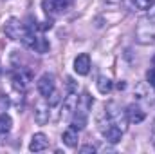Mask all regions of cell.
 Instances as JSON below:
<instances>
[{
	"label": "cell",
	"instance_id": "7c38bea8",
	"mask_svg": "<svg viewBox=\"0 0 155 154\" xmlns=\"http://www.w3.org/2000/svg\"><path fill=\"white\" fill-rule=\"evenodd\" d=\"M112 80L107 76H99L97 78V91L101 93V94H108L110 91H112Z\"/></svg>",
	"mask_w": 155,
	"mask_h": 154
},
{
	"label": "cell",
	"instance_id": "277c9868",
	"mask_svg": "<svg viewBox=\"0 0 155 154\" xmlns=\"http://www.w3.org/2000/svg\"><path fill=\"white\" fill-rule=\"evenodd\" d=\"M78 96L76 93H69L65 98H63V103H61V118L63 120H71L72 114L76 113V107H78Z\"/></svg>",
	"mask_w": 155,
	"mask_h": 154
},
{
	"label": "cell",
	"instance_id": "9a60e30c",
	"mask_svg": "<svg viewBox=\"0 0 155 154\" xmlns=\"http://www.w3.org/2000/svg\"><path fill=\"white\" fill-rule=\"evenodd\" d=\"M134 2H135V7L139 9H148L155 4V0H134Z\"/></svg>",
	"mask_w": 155,
	"mask_h": 154
},
{
	"label": "cell",
	"instance_id": "8992f818",
	"mask_svg": "<svg viewBox=\"0 0 155 154\" xmlns=\"http://www.w3.org/2000/svg\"><path fill=\"white\" fill-rule=\"evenodd\" d=\"M36 87H38V93L43 96V98L51 96V94L54 93V76L49 75V73L41 75L40 80H38V83H36Z\"/></svg>",
	"mask_w": 155,
	"mask_h": 154
},
{
	"label": "cell",
	"instance_id": "7402d4cb",
	"mask_svg": "<svg viewBox=\"0 0 155 154\" xmlns=\"http://www.w3.org/2000/svg\"><path fill=\"white\" fill-rule=\"evenodd\" d=\"M152 65H153V69H155V56L152 58Z\"/></svg>",
	"mask_w": 155,
	"mask_h": 154
},
{
	"label": "cell",
	"instance_id": "8fae6325",
	"mask_svg": "<svg viewBox=\"0 0 155 154\" xmlns=\"http://www.w3.org/2000/svg\"><path fill=\"white\" fill-rule=\"evenodd\" d=\"M61 140H63V143H65L67 147H76L78 145V131L72 129V127H69V129L63 132Z\"/></svg>",
	"mask_w": 155,
	"mask_h": 154
},
{
	"label": "cell",
	"instance_id": "5bb4252c",
	"mask_svg": "<svg viewBox=\"0 0 155 154\" xmlns=\"http://www.w3.org/2000/svg\"><path fill=\"white\" fill-rule=\"evenodd\" d=\"M13 85H15V89L20 91V93L25 91V78L22 76V73H20V75H18V73L13 75Z\"/></svg>",
	"mask_w": 155,
	"mask_h": 154
},
{
	"label": "cell",
	"instance_id": "52a82bcc",
	"mask_svg": "<svg viewBox=\"0 0 155 154\" xmlns=\"http://www.w3.org/2000/svg\"><path fill=\"white\" fill-rule=\"evenodd\" d=\"M74 71H76L79 76L88 75V71H90V56L87 53L76 56V60H74Z\"/></svg>",
	"mask_w": 155,
	"mask_h": 154
},
{
	"label": "cell",
	"instance_id": "5b68a950",
	"mask_svg": "<svg viewBox=\"0 0 155 154\" xmlns=\"http://www.w3.org/2000/svg\"><path fill=\"white\" fill-rule=\"evenodd\" d=\"M51 109V105H49V102L41 96V100L35 103V121L38 123V125H45L47 121H49V111Z\"/></svg>",
	"mask_w": 155,
	"mask_h": 154
},
{
	"label": "cell",
	"instance_id": "d6986e66",
	"mask_svg": "<svg viewBox=\"0 0 155 154\" xmlns=\"http://www.w3.org/2000/svg\"><path fill=\"white\" fill-rule=\"evenodd\" d=\"M51 27H52V22H51V20H47V22H43V24L40 26L41 31H47V29H51Z\"/></svg>",
	"mask_w": 155,
	"mask_h": 154
},
{
	"label": "cell",
	"instance_id": "30bf717a",
	"mask_svg": "<svg viewBox=\"0 0 155 154\" xmlns=\"http://www.w3.org/2000/svg\"><path fill=\"white\" fill-rule=\"evenodd\" d=\"M123 129L119 127V125H110V127H107L105 131H103V136H105V140H108L110 143H117V142H121V136H123Z\"/></svg>",
	"mask_w": 155,
	"mask_h": 154
},
{
	"label": "cell",
	"instance_id": "ffe728a7",
	"mask_svg": "<svg viewBox=\"0 0 155 154\" xmlns=\"http://www.w3.org/2000/svg\"><path fill=\"white\" fill-rule=\"evenodd\" d=\"M105 4H108V5H116V4H119L121 0H103Z\"/></svg>",
	"mask_w": 155,
	"mask_h": 154
},
{
	"label": "cell",
	"instance_id": "ac0fdd59",
	"mask_svg": "<svg viewBox=\"0 0 155 154\" xmlns=\"http://www.w3.org/2000/svg\"><path fill=\"white\" fill-rule=\"evenodd\" d=\"M79 152L81 154H87V152H96V147H94V145H85V147H81V149H79Z\"/></svg>",
	"mask_w": 155,
	"mask_h": 154
},
{
	"label": "cell",
	"instance_id": "7a4b0ae2",
	"mask_svg": "<svg viewBox=\"0 0 155 154\" xmlns=\"http://www.w3.org/2000/svg\"><path fill=\"white\" fill-rule=\"evenodd\" d=\"M4 31H5V35H7L9 38L20 40V42H22L29 29L25 27L24 22H20V20H16V18H11V20H7V24L4 26Z\"/></svg>",
	"mask_w": 155,
	"mask_h": 154
},
{
	"label": "cell",
	"instance_id": "6da1fadb",
	"mask_svg": "<svg viewBox=\"0 0 155 154\" xmlns=\"http://www.w3.org/2000/svg\"><path fill=\"white\" fill-rule=\"evenodd\" d=\"M22 44L25 45V47H29L31 51H36L40 54H43V53H47L49 51V40L43 38V37H38L35 31H27V35L24 37L22 40Z\"/></svg>",
	"mask_w": 155,
	"mask_h": 154
},
{
	"label": "cell",
	"instance_id": "3957f363",
	"mask_svg": "<svg viewBox=\"0 0 155 154\" xmlns=\"http://www.w3.org/2000/svg\"><path fill=\"white\" fill-rule=\"evenodd\" d=\"M74 4V0H43V11L47 15H58V13H65L67 9H71Z\"/></svg>",
	"mask_w": 155,
	"mask_h": 154
},
{
	"label": "cell",
	"instance_id": "ba28073f",
	"mask_svg": "<svg viewBox=\"0 0 155 154\" xmlns=\"http://www.w3.org/2000/svg\"><path fill=\"white\" fill-rule=\"evenodd\" d=\"M124 114H126V120H128L130 123H141V121L144 120L146 113H144L137 103H132V105H128V107H126Z\"/></svg>",
	"mask_w": 155,
	"mask_h": 154
},
{
	"label": "cell",
	"instance_id": "4fadbf2b",
	"mask_svg": "<svg viewBox=\"0 0 155 154\" xmlns=\"http://www.w3.org/2000/svg\"><path fill=\"white\" fill-rule=\"evenodd\" d=\"M11 127H13V120H11V116L9 114H0V134H7L9 131H11Z\"/></svg>",
	"mask_w": 155,
	"mask_h": 154
},
{
	"label": "cell",
	"instance_id": "2e32d148",
	"mask_svg": "<svg viewBox=\"0 0 155 154\" xmlns=\"http://www.w3.org/2000/svg\"><path fill=\"white\" fill-rule=\"evenodd\" d=\"M146 20H148V22H152V24H155V4L152 5V7H148V15H146Z\"/></svg>",
	"mask_w": 155,
	"mask_h": 154
},
{
	"label": "cell",
	"instance_id": "603a6c76",
	"mask_svg": "<svg viewBox=\"0 0 155 154\" xmlns=\"http://www.w3.org/2000/svg\"><path fill=\"white\" fill-rule=\"evenodd\" d=\"M0 73H2V67H0Z\"/></svg>",
	"mask_w": 155,
	"mask_h": 154
},
{
	"label": "cell",
	"instance_id": "44dd1931",
	"mask_svg": "<svg viewBox=\"0 0 155 154\" xmlns=\"http://www.w3.org/2000/svg\"><path fill=\"white\" fill-rule=\"evenodd\" d=\"M152 143H153V149H155V123L152 127Z\"/></svg>",
	"mask_w": 155,
	"mask_h": 154
},
{
	"label": "cell",
	"instance_id": "e0dca14e",
	"mask_svg": "<svg viewBox=\"0 0 155 154\" xmlns=\"http://www.w3.org/2000/svg\"><path fill=\"white\" fill-rule=\"evenodd\" d=\"M146 80H148V85H153L155 87V69H150L146 73Z\"/></svg>",
	"mask_w": 155,
	"mask_h": 154
},
{
	"label": "cell",
	"instance_id": "9c48e42d",
	"mask_svg": "<svg viewBox=\"0 0 155 154\" xmlns=\"http://www.w3.org/2000/svg\"><path fill=\"white\" fill-rule=\"evenodd\" d=\"M49 147V138L43 134V132H36L33 138H31V143H29V151L33 152H41Z\"/></svg>",
	"mask_w": 155,
	"mask_h": 154
}]
</instances>
